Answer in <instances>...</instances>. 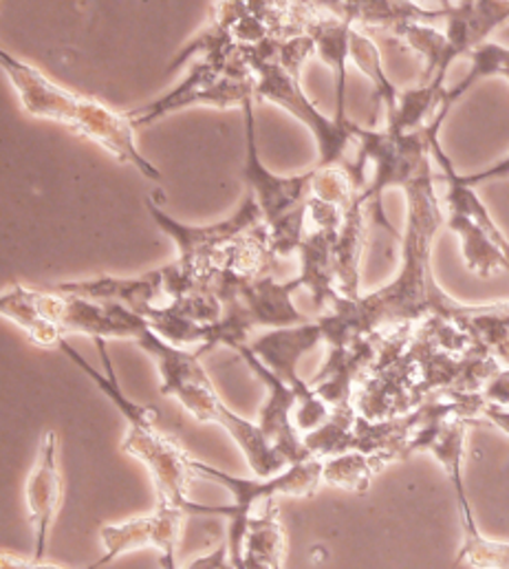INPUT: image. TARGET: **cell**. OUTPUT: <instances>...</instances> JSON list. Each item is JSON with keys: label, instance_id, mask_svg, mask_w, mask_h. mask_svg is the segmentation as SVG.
<instances>
[{"label": "cell", "instance_id": "obj_20", "mask_svg": "<svg viewBox=\"0 0 509 569\" xmlns=\"http://www.w3.org/2000/svg\"><path fill=\"white\" fill-rule=\"evenodd\" d=\"M0 313L2 318L13 320L38 347L56 349L64 338L33 305L29 296V287H7L0 296Z\"/></svg>", "mask_w": 509, "mask_h": 569}, {"label": "cell", "instance_id": "obj_3", "mask_svg": "<svg viewBox=\"0 0 509 569\" xmlns=\"http://www.w3.org/2000/svg\"><path fill=\"white\" fill-rule=\"evenodd\" d=\"M134 345L152 358L161 380L159 391L174 398L194 420L223 428L243 452L255 477H273L289 468V463L267 441L258 422L234 413L221 400L199 360V351L174 347L159 338L150 327Z\"/></svg>", "mask_w": 509, "mask_h": 569}, {"label": "cell", "instance_id": "obj_28", "mask_svg": "<svg viewBox=\"0 0 509 569\" xmlns=\"http://www.w3.org/2000/svg\"><path fill=\"white\" fill-rule=\"evenodd\" d=\"M223 569H234V568H232V566H230V561H228V566H226V568H223Z\"/></svg>", "mask_w": 509, "mask_h": 569}, {"label": "cell", "instance_id": "obj_4", "mask_svg": "<svg viewBox=\"0 0 509 569\" xmlns=\"http://www.w3.org/2000/svg\"><path fill=\"white\" fill-rule=\"evenodd\" d=\"M96 345L104 362V373L93 369L82 358V353L76 351L73 345L67 342L64 338L58 342L56 349L62 351L80 371H84L96 382V387L111 400V405L122 413L127 422L122 450L146 466L157 490V501L186 508V503L190 501L188 488H190V481L194 479V470H192L194 457H190L172 437H168L163 430L157 428V411L152 407H141L132 402L122 391L116 376V367L109 356V342L96 340Z\"/></svg>", "mask_w": 509, "mask_h": 569}, {"label": "cell", "instance_id": "obj_23", "mask_svg": "<svg viewBox=\"0 0 509 569\" xmlns=\"http://www.w3.org/2000/svg\"><path fill=\"white\" fill-rule=\"evenodd\" d=\"M509 82V76L506 78ZM509 177V154L508 157H503L501 161H497V163H492V166H488V168H483V170H479V172H470V174H461V179H463V183H468V186H472V188H477V186H481V183H488V181H497V179H508Z\"/></svg>", "mask_w": 509, "mask_h": 569}, {"label": "cell", "instance_id": "obj_19", "mask_svg": "<svg viewBox=\"0 0 509 569\" xmlns=\"http://www.w3.org/2000/svg\"><path fill=\"white\" fill-rule=\"evenodd\" d=\"M351 62H356V67L371 80L373 98L382 107L386 122L392 120V116L397 113L401 93L397 91V87L392 84V80L388 78V73L383 69L378 44L360 27H353V31H351Z\"/></svg>", "mask_w": 509, "mask_h": 569}, {"label": "cell", "instance_id": "obj_22", "mask_svg": "<svg viewBox=\"0 0 509 569\" xmlns=\"http://www.w3.org/2000/svg\"><path fill=\"white\" fill-rule=\"evenodd\" d=\"M459 566L472 569H509V543L490 541L481 532L463 537V546L457 555L455 569Z\"/></svg>", "mask_w": 509, "mask_h": 569}, {"label": "cell", "instance_id": "obj_8", "mask_svg": "<svg viewBox=\"0 0 509 569\" xmlns=\"http://www.w3.org/2000/svg\"><path fill=\"white\" fill-rule=\"evenodd\" d=\"M322 342L325 336L318 320L293 327L265 329L248 340V349L256 358L298 396L296 427L305 437L322 427L333 413L329 405L316 393V389L298 376L300 358H305Z\"/></svg>", "mask_w": 509, "mask_h": 569}, {"label": "cell", "instance_id": "obj_26", "mask_svg": "<svg viewBox=\"0 0 509 569\" xmlns=\"http://www.w3.org/2000/svg\"><path fill=\"white\" fill-rule=\"evenodd\" d=\"M0 569H64L56 568V566H49V563H40V561H20L11 555H2L0 559Z\"/></svg>", "mask_w": 509, "mask_h": 569}, {"label": "cell", "instance_id": "obj_9", "mask_svg": "<svg viewBox=\"0 0 509 569\" xmlns=\"http://www.w3.org/2000/svg\"><path fill=\"white\" fill-rule=\"evenodd\" d=\"M255 80L237 78L219 67L197 60L190 73L168 93L154 98L152 102L128 111L134 129L154 124L157 120L192 109V107H217V109H243L246 102L255 100Z\"/></svg>", "mask_w": 509, "mask_h": 569}, {"label": "cell", "instance_id": "obj_24", "mask_svg": "<svg viewBox=\"0 0 509 569\" xmlns=\"http://www.w3.org/2000/svg\"><path fill=\"white\" fill-rule=\"evenodd\" d=\"M228 561H230V557H228V546H221V548H217L214 552L194 559L186 569H223L228 566Z\"/></svg>", "mask_w": 509, "mask_h": 569}, {"label": "cell", "instance_id": "obj_21", "mask_svg": "<svg viewBox=\"0 0 509 569\" xmlns=\"http://www.w3.org/2000/svg\"><path fill=\"white\" fill-rule=\"evenodd\" d=\"M380 457L362 450H349L329 459H322V483L342 488L349 492H367L373 477L382 470Z\"/></svg>", "mask_w": 509, "mask_h": 569}, {"label": "cell", "instance_id": "obj_5", "mask_svg": "<svg viewBox=\"0 0 509 569\" xmlns=\"http://www.w3.org/2000/svg\"><path fill=\"white\" fill-rule=\"evenodd\" d=\"M159 201V194H148L146 210L159 230L166 232L177 246V261L166 266L170 298L210 281V277L221 270L228 254L262 226L260 208L248 192L234 214L210 226L181 223L172 219Z\"/></svg>", "mask_w": 509, "mask_h": 569}, {"label": "cell", "instance_id": "obj_1", "mask_svg": "<svg viewBox=\"0 0 509 569\" xmlns=\"http://www.w3.org/2000/svg\"><path fill=\"white\" fill-rule=\"evenodd\" d=\"M432 161L403 188L406 230L397 277L378 291L358 298H338L318 318L325 342L345 347L362 338L383 336L401 327H417L430 318H466L475 305L448 296L432 272L435 234L446 221L435 192Z\"/></svg>", "mask_w": 509, "mask_h": 569}, {"label": "cell", "instance_id": "obj_17", "mask_svg": "<svg viewBox=\"0 0 509 569\" xmlns=\"http://www.w3.org/2000/svg\"><path fill=\"white\" fill-rule=\"evenodd\" d=\"M369 199L365 190L347 210L336 239V274L342 298H358L360 293V259L367 232Z\"/></svg>", "mask_w": 509, "mask_h": 569}, {"label": "cell", "instance_id": "obj_27", "mask_svg": "<svg viewBox=\"0 0 509 569\" xmlns=\"http://www.w3.org/2000/svg\"><path fill=\"white\" fill-rule=\"evenodd\" d=\"M228 557H230V555H228ZM230 566H232L234 569H243L241 566H239V563H237V561H232V559H230Z\"/></svg>", "mask_w": 509, "mask_h": 569}, {"label": "cell", "instance_id": "obj_15", "mask_svg": "<svg viewBox=\"0 0 509 569\" xmlns=\"http://www.w3.org/2000/svg\"><path fill=\"white\" fill-rule=\"evenodd\" d=\"M58 293L67 296H80L89 300H100V302H116L124 305L139 313L141 318L166 302H170L168 296V274L166 268L139 274V277H98L89 281H71V283H60L49 287Z\"/></svg>", "mask_w": 509, "mask_h": 569}, {"label": "cell", "instance_id": "obj_7", "mask_svg": "<svg viewBox=\"0 0 509 569\" xmlns=\"http://www.w3.org/2000/svg\"><path fill=\"white\" fill-rule=\"evenodd\" d=\"M358 154L347 163L358 190L367 194L383 228L392 230L383 214V194L390 188L403 190L430 161L428 129L417 133H397L383 127L382 131L353 127Z\"/></svg>", "mask_w": 509, "mask_h": 569}, {"label": "cell", "instance_id": "obj_11", "mask_svg": "<svg viewBox=\"0 0 509 569\" xmlns=\"http://www.w3.org/2000/svg\"><path fill=\"white\" fill-rule=\"evenodd\" d=\"M188 512L172 503L157 501L150 515L130 519L124 523H111L100 530L104 555L84 569H102L118 561L128 552L152 548L159 552V568L177 569V546Z\"/></svg>", "mask_w": 509, "mask_h": 569}, {"label": "cell", "instance_id": "obj_6", "mask_svg": "<svg viewBox=\"0 0 509 569\" xmlns=\"http://www.w3.org/2000/svg\"><path fill=\"white\" fill-rule=\"evenodd\" d=\"M243 131H246V161L243 179L248 194L255 197L262 226L267 230L269 259H285L293 252L298 254L302 239L307 237V208L311 197L313 168L300 174H276L271 172L258 152L256 136L255 100L246 102L243 109Z\"/></svg>", "mask_w": 509, "mask_h": 569}, {"label": "cell", "instance_id": "obj_12", "mask_svg": "<svg viewBox=\"0 0 509 569\" xmlns=\"http://www.w3.org/2000/svg\"><path fill=\"white\" fill-rule=\"evenodd\" d=\"M234 353L250 367V371L265 387V402L258 411L256 422L265 432L267 441L289 466L311 459V452L305 443V435L296 427L298 396L256 358L255 353L248 349V345L237 347Z\"/></svg>", "mask_w": 509, "mask_h": 569}, {"label": "cell", "instance_id": "obj_16", "mask_svg": "<svg viewBox=\"0 0 509 569\" xmlns=\"http://www.w3.org/2000/svg\"><path fill=\"white\" fill-rule=\"evenodd\" d=\"M336 239L338 232L313 228L300 243L298 281L311 293L318 309L329 311L340 296L336 274Z\"/></svg>", "mask_w": 509, "mask_h": 569}, {"label": "cell", "instance_id": "obj_13", "mask_svg": "<svg viewBox=\"0 0 509 569\" xmlns=\"http://www.w3.org/2000/svg\"><path fill=\"white\" fill-rule=\"evenodd\" d=\"M24 501L29 512V523L33 532V559H44L51 528L58 519L62 503V472L58 461V435L47 430L40 446L38 457L31 466V472L24 483Z\"/></svg>", "mask_w": 509, "mask_h": 569}, {"label": "cell", "instance_id": "obj_25", "mask_svg": "<svg viewBox=\"0 0 509 569\" xmlns=\"http://www.w3.org/2000/svg\"><path fill=\"white\" fill-rule=\"evenodd\" d=\"M481 418L488 420L490 425L501 428L503 432L509 435V407H499V405L486 402L483 411H481Z\"/></svg>", "mask_w": 509, "mask_h": 569}, {"label": "cell", "instance_id": "obj_10", "mask_svg": "<svg viewBox=\"0 0 509 569\" xmlns=\"http://www.w3.org/2000/svg\"><path fill=\"white\" fill-rule=\"evenodd\" d=\"M192 470H194V477L214 481L223 490H228L230 503L221 506L226 512H237L248 517L255 515L258 506L265 508L267 503H276V499L280 497H296V499L313 497L316 490L322 486V459H316V457L293 463L273 477H255V479L230 475L199 459H192Z\"/></svg>", "mask_w": 509, "mask_h": 569}, {"label": "cell", "instance_id": "obj_14", "mask_svg": "<svg viewBox=\"0 0 509 569\" xmlns=\"http://www.w3.org/2000/svg\"><path fill=\"white\" fill-rule=\"evenodd\" d=\"M351 31L353 24L336 16L325 2H305V33L311 36L316 53L333 73L336 91V120L347 118V62L351 60Z\"/></svg>", "mask_w": 509, "mask_h": 569}, {"label": "cell", "instance_id": "obj_2", "mask_svg": "<svg viewBox=\"0 0 509 569\" xmlns=\"http://www.w3.org/2000/svg\"><path fill=\"white\" fill-rule=\"evenodd\" d=\"M0 67L16 89L22 109L40 120L58 122L80 138L96 142L118 161L137 168L150 181H161V172L139 150L134 124L128 113H120L98 98H89L56 82L33 64L0 51Z\"/></svg>", "mask_w": 509, "mask_h": 569}, {"label": "cell", "instance_id": "obj_18", "mask_svg": "<svg viewBox=\"0 0 509 569\" xmlns=\"http://www.w3.org/2000/svg\"><path fill=\"white\" fill-rule=\"evenodd\" d=\"M495 76H501V78H508L509 76V47L503 44H497V42H486L481 44L477 51L470 53V69L466 73V78L452 87L450 91H446V98H443V104L439 109V113L435 116L432 124H437L439 129L443 127L450 109L475 87L479 84L481 80L486 78H495Z\"/></svg>", "mask_w": 509, "mask_h": 569}]
</instances>
